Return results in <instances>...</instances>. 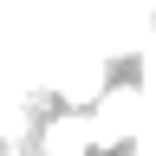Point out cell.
<instances>
[{
  "label": "cell",
  "instance_id": "obj_1",
  "mask_svg": "<svg viewBox=\"0 0 156 156\" xmlns=\"http://www.w3.org/2000/svg\"><path fill=\"white\" fill-rule=\"evenodd\" d=\"M98 143V124L85 111H72V117H58V124H46V136H39V156H85Z\"/></svg>",
  "mask_w": 156,
  "mask_h": 156
}]
</instances>
